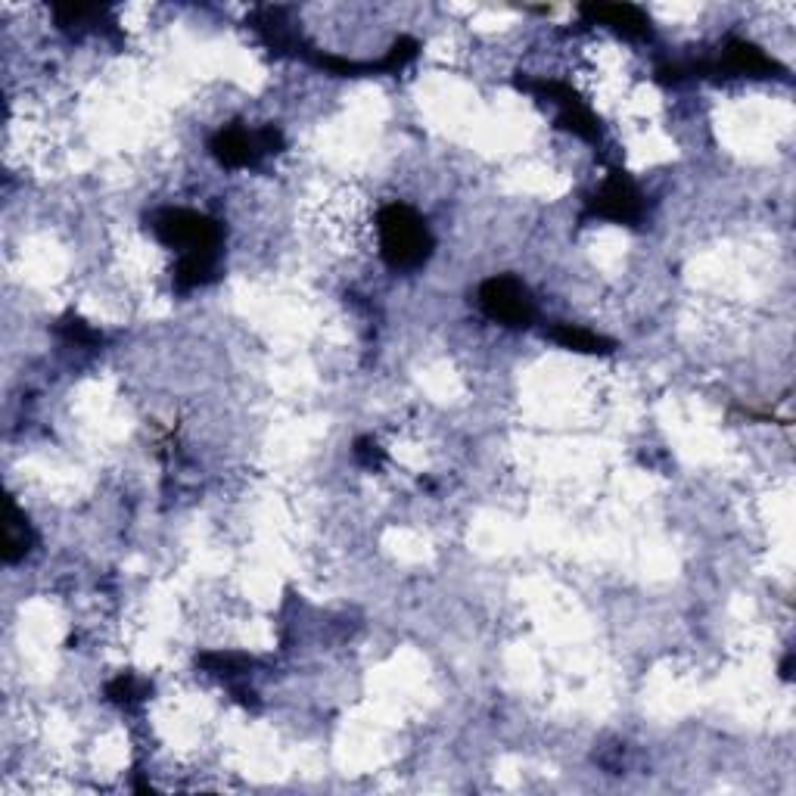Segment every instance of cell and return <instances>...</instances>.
I'll use <instances>...</instances> for the list:
<instances>
[{"mask_svg": "<svg viewBox=\"0 0 796 796\" xmlns=\"http://www.w3.org/2000/svg\"><path fill=\"white\" fill-rule=\"evenodd\" d=\"M380 252L392 268H417L430 259L433 237L426 231L423 218L408 206H386L377 218Z\"/></svg>", "mask_w": 796, "mask_h": 796, "instance_id": "6da1fadb", "label": "cell"}, {"mask_svg": "<svg viewBox=\"0 0 796 796\" xmlns=\"http://www.w3.org/2000/svg\"><path fill=\"white\" fill-rule=\"evenodd\" d=\"M153 231L159 234V240L172 249L184 252H203V249H218L221 231L218 224L199 212H187V209H165L156 215Z\"/></svg>", "mask_w": 796, "mask_h": 796, "instance_id": "7a4b0ae2", "label": "cell"}, {"mask_svg": "<svg viewBox=\"0 0 796 796\" xmlns=\"http://www.w3.org/2000/svg\"><path fill=\"white\" fill-rule=\"evenodd\" d=\"M482 311L504 327H526L535 315L529 290L517 277H492L479 287Z\"/></svg>", "mask_w": 796, "mask_h": 796, "instance_id": "3957f363", "label": "cell"}, {"mask_svg": "<svg viewBox=\"0 0 796 796\" xmlns=\"http://www.w3.org/2000/svg\"><path fill=\"white\" fill-rule=\"evenodd\" d=\"M641 209H644L641 206V193L635 190V184L629 178H622V175H613L601 190H597V196L591 199V212L594 215L610 218V221H622V224L638 221Z\"/></svg>", "mask_w": 796, "mask_h": 796, "instance_id": "277c9868", "label": "cell"}, {"mask_svg": "<svg viewBox=\"0 0 796 796\" xmlns=\"http://www.w3.org/2000/svg\"><path fill=\"white\" fill-rule=\"evenodd\" d=\"M212 153L221 165H231V168H243L249 162H255L265 147H262V137L259 131L249 134L243 128H224L215 140H212Z\"/></svg>", "mask_w": 796, "mask_h": 796, "instance_id": "5b68a950", "label": "cell"}, {"mask_svg": "<svg viewBox=\"0 0 796 796\" xmlns=\"http://www.w3.org/2000/svg\"><path fill=\"white\" fill-rule=\"evenodd\" d=\"M582 16H588L591 22L616 28V32H622L625 38H644L650 32L647 16L632 4H591V7H582Z\"/></svg>", "mask_w": 796, "mask_h": 796, "instance_id": "8992f818", "label": "cell"}, {"mask_svg": "<svg viewBox=\"0 0 796 796\" xmlns=\"http://www.w3.org/2000/svg\"><path fill=\"white\" fill-rule=\"evenodd\" d=\"M725 69L731 72H744V75H769L778 66L765 56L759 47L747 44V41H731L725 50Z\"/></svg>", "mask_w": 796, "mask_h": 796, "instance_id": "52a82bcc", "label": "cell"}, {"mask_svg": "<svg viewBox=\"0 0 796 796\" xmlns=\"http://www.w3.org/2000/svg\"><path fill=\"white\" fill-rule=\"evenodd\" d=\"M212 274H215V249L184 252L175 271V280H178V287L190 290V287H199V283H209Z\"/></svg>", "mask_w": 796, "mask_h": 796, "instance_id": "ba28073f", "label": "cell"}, {"mask_svg": "<svg viewBox=\"0 0 796 796\" xmlns=\"http://www.w3.org/2000/svg\"><path fill=\"white\" fill-rule=\"evenodd\" d=\"M551 339L560 343L563 349H573V352H588V355H597V352H610L613 343L604 336H597L591 330H582V327H573V324H557L551 330Z\"/></svg>", "mask_w": 796, "mask_h": 796, "instance_id": "9c48e42d", "label": "cell"}, {"mask_svg": "<svg viewBox=\"0 0 796 796\" xmlns=\"http://www.w3.org/2000/svg\"><path fill=\"white\" fill-rule=\"evenodd\" d=\"M417 56V41H411V38H402L398 41L392 50H389V56L386 60L380 63V69H386V72H395V69H402L408 60H414Z\"/></svg>", "mask_w": 796, "mask_h": 796, "instance_id": "30bf717a", "label": "cell"}, {"mask_svg": "<svg viewBox=\"0 0 796 796\" xmlns=\"http://www.w3.org/2000/svg\"><path fill=\"white\" fill-rule=\"evenodd\" d=\"M25 551H28V529H22V523L13 517V520H10V529H7V551H4V557L13 563V560H19Z\"/></svg>", "mask_w": 796, "mask_h": 796, "instance_id": "8fae6325", "label": "cell"}, {"mask_svg": "<svg viewBox=\"0 0 796 796\" xmlns=\"http://www.w3.org/2000/svg\"><path fill=\"white\" fill-rule=\"evenodd\" d=\"M109 697L116 700V703H131V700H137V681L131 678V675H122V678H116L109 685Z\"/></svg>", "mask_w": 796, "mask_h": 796, "instance_id": "7c38bea8", "label": "cell"}, {"mask_svg": "<svg viewBox=\"0 0 796 796\" xmlns=\"http://www.w3.org/2000/svg\"><path fill=\"white\" fill-rule=\"evenodd\" d=\"M63 330H66V336H69V339H75V343H94V339H97V336H94L88 327H84L81 321H69Z\"/></svg>", "mask_w": 796, "mask_h": 796, "instance_id": "4fadbf2b", "label": "cell"}, {"mask_svg": "<svg viewBox=\"0 0 796 796\" xmlns=\"http://www.w3.org/2000/svg\"><path fill=\"white\" fill-rule=\"evenodd\" d=\"M358 458H361L367 467H374V464L383 461V454H380L377 445H371V442H358Z\"/></svg>", "mask_w": 796, "mask_h": 796, "instance_id": "5bb4252c", "label": "cell"}]
</instances>
